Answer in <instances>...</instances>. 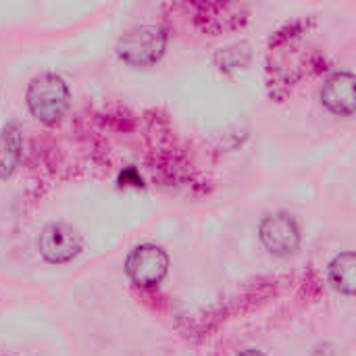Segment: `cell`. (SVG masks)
Segmentation results:
<instances>
[{
    "instance_id": "6da1fadb",
    "label": "cell",
    "mask_w": 356,
    "mask_h": 356,
    "mask_svg": "<svg viewBox=\"0 0 356 356\" xmlns=\"http://www.w3.org/2000/svg\"><path fill=\"white\" fill-rule=\"evenodd\" d=\"M29 113L44 125H56L69 111L71 92L65 79L56 73L35 75L25 92Z\"/></svg>"
},
{
    "instance_id": "7a4b0ae2",
    "label": "cell",
    "mask_w": 356,
    "mask_h": 356,
    "mask_svg": "<svg viewBox=\"0 0 356 356\" xmlns=\"http://www.w3.org/2000/svg\"><path fill=\"white\" fill-rule=\"evenodd\" d=\"M167 48V31L161 25H138L117 42V56L136 69L156 65Z\"/></svg>"
},
{
    "instance_id": "3957f363",
    "label": "cell",
    "mask_w": 356,
    "mask_h": 356,
    "mask_svg": "<svg viewBox=\"0 0 356 356\" xmlns=\"http://www.w3.org/2000/svg\"><path fill=\"white\" fill-rule=\"evenodd\" d=\"M125 271L136 286L154 288L169 273V254L156 244H140L129 252Z\"/></svg>"
},
{
    "instance_id": "277c9868",
    "label": "cell",
    "mask_w": 356,
    "mask_h": 356,
    "mask_svg": "<svg viewBox=\"0 0 356 356\" xmlns=\"http://www.w3.org/2000/svg\"><path fill=\"white\" fill-rule=\"evenodd\" d=\"M38 250L44 261L52 265H65L81 254L83 240L77 229L67 223H48L38 238Z\"/></svg>"
},
{
    "instance_id": "5b68a950",
    "label": "cell",
    "mask_w": 356,
    "mask_h": 356,
    "mask_svg": "<svg viewBox=\"0 0 356 356\" xmlns=\"http://www.w3.org/2000/svg\"><path fill=\"white\" fill-rule=\"evenodd\" d=\"M259 238L263 246L277 257H288L300 246L298 223L286 213L267 215L259 225Z\"/></svg>"
},
{
    "instance_id": "8992f818",
    "label": "cell",
    "mask_w": 356,
    "mask_h": 356,
    "mask_svg": "<svg viewBox=\"0 0 356 356\" xmlns=\"http://www.w3.org/2000/svg\"><path fill=\"white\" fill-rule=\"evenodd\" d=\"M321 102L340 117H353L356 106L355 75L350 71H338L330 75L321 88Z\"/></svg>"
},
{
    "instance_id": "52a82bcc",
    "label": "cell",
    "mask_w": 356,
    "mask_h": 356,
    "mask_svg": "<svg viewBox=\"0 0 356 356\" xmlns=\"http://www.w3.org/2000/svg\"><path fill=\"white\" fill-rule=\"evenodd\" d=\"M23 154V129L17 121H8L0 129V179H8L19 167Z\"/></svg>"
},
{
    "instance_id": "ba28073f",
    "label": "cell",
    "mask_w": 356,
    "mask_h": 356,
    "mask_svg": "<svg viewBox=\"0 0 356 356\" xmlns=\"http://www.w3.org/2000/svg\"><path fill=\"white\" fill-rule=\"evenodd\" d=\"M356 257L355 252H340L327 269L330 284L344 296H353L356 286Z\"/></svg>"
},
{
    "instance_id": "9c48e42d",
    "label": "cell",
    "mask_w": 356,
    "mask_h": 356,
    "mask_svg": "<svg viewBox=\"0 0 356 356\" xmlns=\"http://www.w3.org/2000/svg\"><path fill=\"white\" fill-rule=\"evenodd\" d=\"M119 184L121 186H131V188H142L144 184H142V177L138 175V171L136 169H125V171H121V175H119Z\"/></svg>"
},
{
    "instance_id": "30bf717a",
    "label": "cell",
    "mask_w": 356,
    "mask_h": 356,
    "mask_svg": "<svg viewBox=\"0 0 356 356\" xmlns=\"http://www.w3.org/2000/svg\"><path fill=\"white\" fill-rule=\"evenodd\" d=\"M238 356H265L263 353H259V350H252V348H248V350H242Z\"/></svg>"
}]
</instances>
